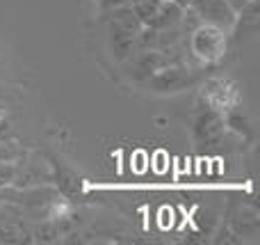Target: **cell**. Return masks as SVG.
<instances>
[{"label":"cell","instance_id":"obj_1","mask_svg":"<svg viewBox=\"0 0 260 245\" xmlns=\"http://www.w3.org/2000/svg\"><path fill=\"white\" fill-rule=\"evenodd\" d=\"M199 78H201V69H197L194 64H167L155 76L148 78L146 85L160 94H167V92L174 94V92H183L197 85Z\"/></svg>","mask_w":260,"mask_h":245},{"label":"cell","instance_id":"obj_2","mask_svg":"<svg viewBox=\"0 0 260 245\" xmlns=\"http://www.w3.org/2000/svg\"><path fill=\"white\" fill-rule=\"evenodd\" d=\"M187 46L197 62H203V64L217 62L226 53V32L212 25H199L187 37Z\"/></svg>","mask_w":260,"mask_h":245},{"label":"cell","instance_id":"obj_3","mask_svg":"<svg viewBox=\"0 0 260 245\" xmlns=\"http://www.w3.org/2000/svg\"><path fill=\"white\" fill-rule=\"evenodd\" d=\"M123 64H126L128 78H133L135 83H146L148 78L169 64V58L165 50H135L123 60Z\"/></svg>","mask_w":260,"mask_h":245},{"label":"cell","instance_id":"obj_4","mask_svg":"<svg viewBox=\"0 0 260 245\" xmlns=\"http://www.w3.org/2000/svg\"><path fill=\"white\" fill-rule=\"evenodd\" d=\"M189 7L199 14L203 25H212L231 35L238 21V14L226 5V0H189Z\"/></svg>","mask_w":260,"mask_h":245},{"label":"cell","instance_id":"obj_5","mask_svg":"<svg viewBox=\"0 0 260 245\" xmlns=\"http://www.w3.org/2000/svg\"><path fill=\"white\" fill-rule=\"evenodd\" d=\"M105 25H108V44H110V50H112V55L119 60V62H123L128 55H133V50H135V37H137V35H130V32L121 30V28L112 25V23H105Z\"/></svg>","mask_w":260,"mask_h":245},{"label":"cell","instance_id":"obj_6","mask_svg":"<svg viewBox=\"0 0 260 245\" xmlns=\"http://www.w3.org/2000/svg\"><path fill=\"white\" fill-rule=\"evenodd\" d=\"M226 225H229L238 236H253V234H258V213H256V209L240 206V209L231 211Z\"/></svg>","mask_w":260,"mask_h":245},{"label":"cell","instance_id":"obj_7","mask_svg":"<svg viewBox=\"0 0 260 245\" xmlns=\"http://www.w3.org/2000/svg\"><path fill=\"white\" fill-rule=\"evenodd\" d=\"M183 12H185V7L176 5L174 0H162L157 12H155V16H153V21L148 23V25L155 28V30H165V28L178 25L180 18H183Z\"/></svg>","mask_w":260,"mask_h":245},{"label":"cell","instance_id":"obj_8","mask_svg":"<svg viewBox=\"0 0 260 245\" xmlns=\"http://www.w3.org/2000/svg\"><path fill=\"white\" fill-rule=\"evenodd\" d=\"M221 131H224V126H221V119L217 117L215 113L203 115V117L197 122V135H199V138H206V140H215V138L221 135Z\"/></svg>","mask_w":260,"mask_h":245},{"label":"cell","instance_id":"obj_9","mask_svg":"<svg viewBox=\"0 0 260 245\" xmlns=\"http://www.w3.org/2000/svg\"><path fill=\"white\" fill-rule=\"evenodd\" d=\"M160 3L162 0H135V3H130V7H133V12L142 21V25H148L153 21V16H155Z\"/></svg>","mask_w":260,"mask_h":245},{"label":"cell","instance_id":"obj_10","mask_svg":"<svg viewBox=\"0 0 260 245\" xmlns=\"http://www.w3.org/2000/svg\"><path fill=\"white\" fill-rule=\"evenodd\" d=\"M16 99H18L16 87H12V85H7L5 80H0V110H5L12 101H16Z\"/></svg>","mask_w":260,"mask_h":245},{"label":"cell","instance_id":"obj_11","mask_svg":"<svg viewBox=\"0 0 260 245\" xmlns=\"http://www.w3.org/2000/svg\"><path fill=\"white\" fill-rule=\"evenodd\" d=\"M14 177H16V163H5V160H0V188L12 186Z\"/></svg>","mask_w":260,"mask_h":245},{"label":"cell","instance_id":"obj_12","mask_svg":"<svg viewBox=\"0 0 260 245\" xmlns=\"http://www.w3.org/2000/svg\"><path fill=\"white\" fill-rule=\"evenodd\" d=\"M235 236H238V234H235L229 225H224V227L219 229V234H217L215 243H240V238H235Z\"/></svg>","mask_w":260,"mask_h":245},{"label":"cell","instance_id":"obj_13","mask_svg":"<svg viewBox=\"0 0 260 245\" xmlns=\"http://www.w3.org/2000/svg\"><path fill=\"white\" fill-rule=\"evenodd\" d=\"M249 3H251V0H226V5H229V7L233 9L235 14H240V12H242V9L247 7Z\"/></svg>","mask_w":260,"mask_h":245},{"label":"cell","instance_id":"obj_14","mask_svg":"<svg viewBox=\"0 0 260 245\" xmlns=\"http://www.w3.org/2000/svg\"><path fill=\"white\" fill-rule=\"evenodd\" d=\"M176 5H180V7H189V0H174Z\"/></svg>","mask_w":260,"mask_h":245},{"label":"cell","instance_id":"obj_15","mask_svg":"<svg viewBox=\"0 0 260 245\" xmlns=\"http://www.w3.org/2000/svg\"><path fill=\"white\" fill-rule=\"evenodd\" d=\"M3 115H5V110H0V119H3Z\"/></svg>","mask_w":260,"mask_h":245}]
</instances>
